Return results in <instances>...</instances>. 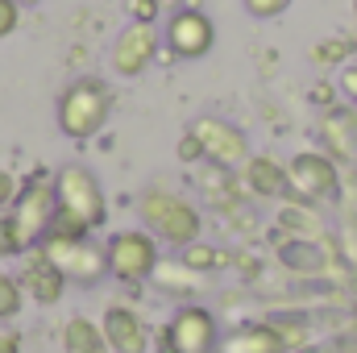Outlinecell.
<instances>
[{"label": "cell", "mask_w": 357, "mask_h": 353, "mask_svg": "<svg viewBox=\"0 0 357 353\" xmlns=\"http://www.w3.org/2000/svg\"><path fill=\"white\" fill-rule=\"evenodd\" d=\"M137 216H142L146 233H154L158 241L178 246V250L191 246V241H199V229H204L199 208L187 195L167 191V187H146L142 200H137Z\"/></svg>", "instance_id": "obj_1"}, {"label": "cell", "mask_w": 357, "mask_h": 353, "mask_svg": "<svg viewBox=\"0 0 357 353\" xmlns=\"http://www.w3.org/2000/svg\"><path fill=\"white\" fill-rule=\"evenodd\" d=\"M54 216H59V195H54V179H46V175L29 179V183L17 191V200L8 204V212H4L8 233H13V241H17L21 254L38 250V246L46 241Z\"/></svg>", "instance_id": "obj_2"}, {"label": "cell", "mask_w": 357, "mask_h": 353, "mask_svg": "<svg viewBox=\"0 0 357 353\" xmlns=\"http://www.w3.org/2000/svg\"><path fill=\"white\" fill-rule=\"evenodd\" d=\"M108 117H112V91H108V84H100L91 75L75 80L71 88L59 96V129L71 142L96 137L108 125Z\"/></svg>", "instance_id": "obj_3"}, {"label": "cell", "mask_w": 357, "mask_h": 353, "mask_svg": "<svg viewBox=\"0 0 357 353\" xmlns=\"http://www.w3.org/2000/svg\"><path fill=\"white\" fill-rule=\"evenodd\" d=\"M54 195H59V216H67L71 225L79 229H100L108 220V200H104V187L100 179L91 175L88 167L71 163L54 175Z\"/></svg>", "instance_id": "obj_4"}, {"label": "cell", "mask_w": 357, "mask_h": 353, "mask_svg": "<svg viewBox=\"0 0 357 353\" xmlns=\"http://www.w3.org/2000/svg\"><path fill=\"white\" fill-rule=\"evenodd\" d=\"M50 262L59 266L63 274H67V283H100L104 274H108V258H104V250L91 241V233L84 237H71V233H59V229H50L46 233V241L38 246Z\"/></svg>", "instance_id": "obj_5"}, {"label": "cell", "mask_w": 357, "mask_h": 353, "mask_svg": "<svg viewBox=\"0 0 357 353\" xmlns=\"http://www.w3.org/2000/svg\"><path fill=\"white\" fill-rule=\"evenodd\" d=\"M104 258H108V274L121 278V283H146L154 278L158 270V237L146 233V229H125V233H112V241L104 246Z\"/></svg>", "instance_id": "obj_6"}, {"label": "cell", "mask_w": 357, "mask_h": 353, "mask_svg": "<svg viewBox=\"0 0 357 353\" xmlns=\"http://www.w3.org/2000/svg\"><path fill=\"white\" fill-rule=\"evenodd\" d=\"M191 133L199 137L204 158H208L212 167L237 171V167L250 163V142H245V133H241L237 125H229V121H220V117H199V121L191 125Z\"/></svg>", "instance_id": "obj_7"}, {"label": "cell", "mask_w": 357, "mask_h": 353, "mask_svg": "<svg viewBox=\"0 0 357 353\" xmlns=\"http://www.w3.org/2000/svg\"><path fill=\"white\" fill-rule=\"evenodd\" d=\"M167 46H171V54H178V59H204V54L216 46V25H212V17H208L204 8H195V4L175 8V13L167 17Z\"/></svg>", "instance_id": "obj_8"}, {"label": "cell", "mask_w": 357, "mask_h": 353, "mask_svg": "<svg viewBox=\"0 0 357 353\" xmlns=\"http://www.w3.org/2000/svg\"><path fill=\"white\" fill-rule=\"evenodd\" d=\"M287 179H291V191L303 195V200H333L337 187H341V175H337V163L320 150H303L287 163Z\"/></svg>", "instance_id": "obj_9"}, {"label": "cell", "mask_w": 357, "mask_h": 353, "mask_svg": "<svg viewBox=\"0 0 357 353\" xmlns=\"http://www.w3.org/2000/svg\"><path fill=\"white\" fill-rule=\"evenodd\" d=\"M154 59H158V29H154V25H142V21L125 25L121 38L112 42V54H108L112 71L125 75V80L146 75V67H150Z\"/></svg>", "instance_id": "obj_10"}, {"label": "cell", "mask_w": 357, "mask_h": 353, "mask_svg": "<svg viewBox=\"0 0 357 353\" xmlns=\"http://www.w3.org/2000/svg\"><path fill=\"white\" fill-rule=\"evenodd\" d=\"M167 333H171V341L178 345V353H216L220 350V324L199 303H183L175 316H171Z\"/></svg>", "instance_id": "obj_11"}, {"label": "cell", "mask_w": 357, "mask_h": 353, "mask_svg": "<svg viewBox=\"0 0 357 353\" xmlns=\"http://www.w3.org/2000/svg\"><path fill=\"white\" fill-rule=\"evenodd\" d=\"M100 329H104V341H108L112 353H146L150 350V329H146V320L129 303H108Z\"/></svg>", "instance_id": "obj_12"}, {"label": "cell", "mask_w": 357, "mask_h": 353, "mask_svg": "<svg viewBox=\"0 0 357 353\" xmlns=\"http://www.w3.org/2000/svg\"><path fill=\"white\" fill-rule=\"evenodd\" d=\"M21 291H25L33 303L50 308V303L63 299V291H67V274L50 262L42 250H29L25 262H21Z\"/></svg>", "instance_id": "obj_13"}, {"label": "cell", "mask_w": 357, "mask_h": 353, "mask_svg": "<svg viewBox=\"0 0 357 353\" xmlns=\"http://www.w3.org/2000/svg\"><path fill=\"white\" fill-rule=\"evenodd\" d=\"M241 179H245V187H250L258 200H278L282 191H291L287 167H282V163H274L270 154H258V158H250V163L241 167Z\"/></svg>", "instance_id": "obj_14"}, {"label": "cell", "mask_w": 357, "mask_h": 353, "mask_svg": "<svg viewBox=\"0 0 357 353\" xmlns=\"http://www.w3.org/2000/svg\"><path fill=\"white\" fill-rule=\"evenodd\" d=\"M220 353H287V345L274 324H245L220 345Z\"/></svg>", "instance_id": "obj_15"}, {"label": "cell", "mask_w": 357, "mask_h": 353, "mask_svg": "<svg viewBox=\"0 0 357 353\" xmlns=\"http://www.w3.org/2000/svg\"><path fill=\"white\" fill-rule=\"evenodd\" d=\"M63 353H112L104 341V329L88 316H71L63 324Z\"/></svg>", "instance_id": "obj_16"}, {"label": "cell", "mask_w": 357, "mask_h": 353, "mask_svg": "<svg viewBox=\"0 0 357 353\" xmlns=\"http://www.w3.org/2000/svg\"><path fill=\"white\" fill-rule=\"evenodd\" d=\"M154 278H158L167 291H175V295H187V291L199 287V274H195L191 266H183V262H158Z\"/></svg>", "instance_id": "obj_17"}, {"label": "cell", "mask_w": 357, "mask_h": 353, "mask_svg": "<svg viewBox=\"0 0 357 353\" xmlns=\"http://www.w3.org/2000/svg\"><path fill=\"white\" fill-rule=\"evenodd\" d=\"M21 308H25L21 278H13V274H4V270H0V324H8Z\"/></svg>", "instance_id": "obj_18"}, {"label": "cell", "mask_w": 357, "mask_h": 353, "mask_svg": "<svg viewBox=\"0 0 357 353\" xmlns=\"http://www.w3.org/2000/svg\"><path fill=\"white\" fill-rule=\"evenodd\" d=\"M183 266H191L195 274H208V270H216V266L225 262L220 258V250H212V246H204V241H191V246H183Z\"/></svg>", "instance_id": "obj_19"}, {"label": "cell", "mask_w": 357, "mask_h": 353, "mask_svg": "<svg viewBox=\"0 0 357 353\" xmlns=\"http://www.w3.org/2000/svg\"><path fill=\"white\" fill-rule=\"evenodd\" d=\"M345 59H349V42H341V38L312 46V63H320V67H345Z\"/></svg>", "instance_id": "obj_20"}, {"label": "cell", "mask_w": 357, "mask_h": 353, "mask_svg": "<svg viewBox=\"0 0 357 353\" xmlns=\"http://www.w3.org/2000/svg\"><path fill=\"white\" fill-rule=\"evenodd\" d=\"M245 4V13L250 17H258V21H270V17H282L295 0H241Z\"/></svg>", "instance_id": "obj_21"}, {"label": "cell", "mask_w": 357, "mask_h": 353, "mask_svg": "<svg viewBox=\"0 0 357 353\" xmlns=\"http://www.w3.org/2000/svg\"><path fill=\"white\" fill-rule=\"evenodd\" d=\"M17 25H21V4L17 0H0V42L13 38Z\"/></svg>", "instance_id": "obj_22"}, {"label": "cell", "mask_w": 357, "mask_h": 353, "mask_svg": "<svg viewBox=\"0 0 357 353\" xmlns=\"http://www.w3.org/2000/svg\"><path fill=\"white\" fill-rule=\"evenodd\" d=\"M129 8H133V21H142V25H154V21H158V13H162V4H158V0H133Z\"/></svg>", "instance_id": "obj_23"}, {"label": "cell", "mask_w": 357, "mask_h": 353, "mask_svg": "<svg viewBox=\"0 0 357 353\" xmlns=\"http://www.w3.org/2000/svg\"><path fill=\"white\" fill-rule=\"evenodd\" d=\"M17 191H21V187H17V179H13L8 171H4V167H0V216L8 212V204L17 200Z\"/></svg>", "instance_id": "obj_24"}, {"label": "cell", "mask_w": 357, "mask_h": 353, "mask_svg": "<svg viewBox=\"0 0 357 353\" xmlns=\"http://www.w3.org/2000/svg\"><path fill=\"white\" fill-rule=\"evenodd\" d=\"M178 158H183V163H195V158H204V146H199V137H195L191 129H187V133H183V142H178Z\"/></svg>", "instance_id": "obj_25"}, {"label": "cell", "mask_w": 357, "mask_h": 353, "mask_svg": "<svg viewBox=\"0 0 357 353\" xmlns=\"http://www.w3.org/2000/svg\"><path fill=\"white\" fill-rule=\"evenodd\" d=\"M337 88H341V96L357 100V63H345V67H341V80H337Z\"/></svg>", "instance_id": "obj_26"}, {"label": "cell", "mask_w": 357, "mask_h": 353, "mask_svg": "<svg viewBox=\"0 0 357 353\" xmlns=\"http://www.w3.org/2000/svg\"><path fill=\"white\" fill-rule=\"evenodd\" d=\"M13 254H21V250H17V241H13V233H8V220L0 216V262L13 258Z\"/></svg>", "instance_id": "obj_27"}, {"label": "cell", "mask_w": 357, "mask_h": 353, "mask_svg": "<svg viewBox=\"0 0 357 353\" xmlns=\"http://www.w3.org/2000/svg\"><path fill=\"white\" fill-rule=\"evenodd\" d=\"M0 353H21V333L0 324Z\"/></svg>", "instance_id": "obj_28"}, {"label": "cell", "mask_w": 357, "mask_h": 353, "mask_svg": "<svg viewBox=\"0 0 357 353\" xmlns=\"http://www.w3.org/2000/svg\"><path fill=\"white\" fill-rule=\"evenodd\" d=\"M154 353H178V345L171 341V333H167V329H162V333L154 337Z\"/></svg>", "instance_id": "obj_29"}, {"label": "cell", "mask_w": 357, "mask_h": 353, "mask_svg": "<svg viewBox=\"0 0 357 353\" xmlns=\"http://www.w3.org/2000/svg\"><path fill=\"white\" fill-rule=\"evenodd\" d=\"M158 4H162V8H183L187 0H158Z\"/></svg>", "instance_id": "obj_30"}, {"label": "cell", "mask_w": 357, "mask_h": 353, "mask_svg": "<svg viewBox=\"0 0 357 353\" xmlns=\"http://www.w3.org/2000/svg\"><path fill=\"white\" fill-rule=\"evenodd\" d=\"M17 4H21V8H25V4H42V0H17Z\"/></svg>", "instance_id": "obj_31"}]
</instances>
